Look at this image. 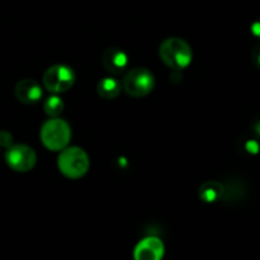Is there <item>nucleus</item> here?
<instances>
[{"label":"nucleus","mask_w":260,"mask_h":260,"mask_svg":"<svg viewBox=\"0 0 260 260\" xmlns=\"http://www.w3.org/2000/svg\"><path fill=\"white\" fill-rule=\"evenodd\" d=\"M89 156L81 147L73 146L61 150L57 159L60 172L70 179H79L89 170Z\"/></svg>","instance_id":"obj_2"},{"label":"nucleus","mask_w":260,"mask_h":260,"mask_svg":"<svg viewBox=\"0 0 260 260\" xmlns=\"http://www.w3.org/2000/svg\"><path fill=\"white\" fill-rule=\"evenodd\" d=\"M102 62L107 71L114 74V75H118L126 70L127 65H128V57L122 48L108 47L104 51Z\"/></svg>","instance_id":"obj_9"},{"label":"nucleus","mask_w":260,"mask_h":260,"mask_svg":"<svg viewBox=\"0 0 260 260\" xmlns=\"http://www.w3.org/2000/svg\"><path fill=\"white\" fill-rule=\"evenodd\" d=\"M5 161L8 167L14 172L25 173L35 168L37 162V155L35 150L27 145H12L5 152Z\"/></svg>","instance_id":"obj_6"},{"label":"nucleus","mask_w":260,"mask_h":260,"mask_svg":"<svg viewBox=\"0 0 260 260\" xmlns=\"http://www.w3.org/2000/svg\"><path fill=\"white\" fill-rule=\"evenodd\" d=\"M223 193H225V185L222 183L217 180H207L200 187L198 196L203 202L213 203L222 200Z\"/></svg>","instance_id":"obj_10"},{"label":"nucleus","mask_w":260,"mask_h":260,"mask_svg":"<svg viewBox=\"0 0 260 260\" xmlns=\"http://www.w3.org/2000/svg\"><path fill=\"white\" fill-rule=\"evenodd\" d=\"M65 108V104L63 101L61 99V96H58V94H53V95L48 96L47 99L43 103V109H45V113L50 117H58L63 112Z\"/></svg>","instance_id":"obj_12"},{"label":"nucleus","mask_w":260,"mask_h":260,"mask_svg":"<svg viewBox=\"0 0 260 260\" xmlns=\"http://www.w3.org/2000/svg\"><path fill=\"white\" fill-rule=\"evenodd\" d=\"M75 83V73L70 66L53 65L43 74V85L52 94L69 90Z\"/></svg>","instance_id":"obj_5"},{"label":"nucleus","mask_w":260,"mask_h":260,"mask_svg":"<svg viewBox=\"0 0 260 260\" xmlns=\"http://www.w3.org/2000/svg\"><path fill=\"white\" fill-rule=\"evenodd\" d=\"M255 128H256V132H258V134H260V122H258V124H256V126H255Z\"/></svg>","instance_id":"obj_17"},{"label":"nucleus","mask_w":260,"mask_h":260,"mask_svg":"<svg viewBox=\"0 0 260 260\" xmlns=\"http://www.w3.org/2000/svg\"><path fill=\"white\" fill-rule=\"evenodd\" d=\"M251 30H253V33L255 36H260V22L254 23L253 27H251Z\"/></svg>","instance_id":"obj_16"},{"label":"nucleus","mask_w":260,"mask_h":260,"mask_svg":"<svg viewBox=\"0 0 260 260\" xmlns=\"http://www.w3.org/2000/svg\"><path fill=\"white\" fill-rule=\"evenodd\" d=\"M71 139L70 126L66 121L53 117L41 128V141L51 151H61L68 147Z\"/></svg>","instance_id":"obj_3"},{"label":"nucleus","mask_w":260,"mask_h":260,"mask_svg":"<svg viewBox=\"0 0 260 260\" xmlns=\"http://www.w3.org/2000/svg\"><path fill=\"white\" fill-rule=\"evenodd\" d=\"M164 243L156 236L142 239L134 250L135 260H161L164 256Z\"/></svg>","instance_id":"obj_7"},{"label":"nucleus","mask_w":260,"mask_h":260,"mask_svg":"<svg viewBox=\"0 0 260 260\" xmlns=\"http://www.w3.org/2000/svg\"><path fill=\"white\" fill-rule=\"evenodd\" d=\"M15 98L23 104H35L42 98L43 91L40 84L33 79H22L15 85Z\"/></svg>","instance_id":"obj_8"},{"label":"nucleus","mask_w":260,"mask_h":260,"mask_svg":"<svg viewBox=\"0 0 260 260\" xmlns=\"http://www.w3.org/2000/svg\"><path fill=\"white\" fill-rule=\"evenodd\" d=\"M251 60H253L254 65L260 70V43H258L251 51Z\"/></svg>","instance_id":"obj_15"},{"label":"nucleus","mask_w":260,"mask_h":260,"mask_svg":"<svg viewBox=\"0 0 260 260\" xmlns=\"http://www.w3.org/2000/svg\"><path fill=\"white\" fill-rule=\"evenodd\" d=\"M155 79L151 71L145 68H136L129 70L124 75L122 88L128 95L134 98H141L150 94L154 89Z\"/></svg>","instance_id":"obj_4"},{"label":"nucleus","mask_w":260,"mask_h":260,"mask_svg":"<svg viewBox=\"0 0 260 260\" xmlns=\"http://www.w3.org/2000/svg\"><path fill=\"white\" fill-rule=\"evenodd\" d=\"M159 55L162 62L173 70L187 69L192 62V48L179 37L167 38L160 45Z\"/></svg>","instance_id":"obj_1"},{"label":"nucleus","mask_w":260,"mask_h":260,"mask_svg":"<svg viewBox=\"0 0 260 260\" xmlns=\"http://www.w3.org/2000/svg\"><path fill=\"white\" fill-rule=\"evenodd\" d=\"M244 149H245L246 152H249V154H258L259 151L258 141H255V140H248V141L245 142Z\"/></svg>","instance_id":"obj_14"},{"label":"nucleus","mask_w":260,"mask_h":260,"mask_svg":"<svg viewBox=\"0 0 260 260\" xmlns=\"http://www.w3.org/2000/svg\"><path fill=\"white\" fill-rule=\"evenodd\" d=\"M121 83L114 78H103L96 84V91L103 99H114L121 93Z\"/></svg>","instance_id":"obj_11"},{"label":"nucleus","mask_w":260,"mask_h":260,"mask_svg":"<svg viewBox=\"0 0 260 260\" xmlns=\"http://www.w3.org/2000/svg\"><path fill=\"white\" fill-rule=\"evenodd\" d=\"M13 145V136L9 131H0V146L4 149H9Z\"/></svg>","instance_id":"obj_13"}]
</instances>
